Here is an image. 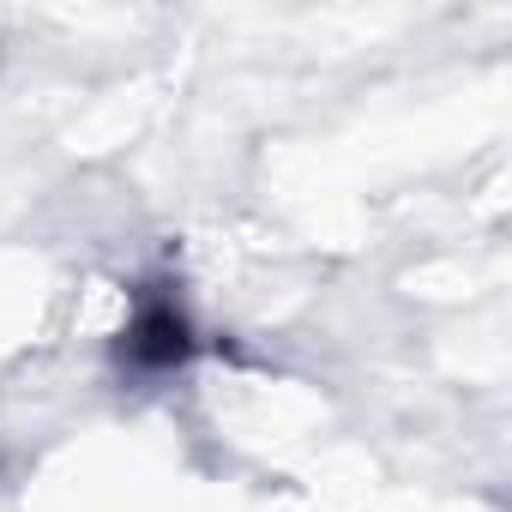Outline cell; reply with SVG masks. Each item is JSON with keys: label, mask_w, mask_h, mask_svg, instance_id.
Here are the masks:
<instances>
[{"label": "cell", "mask_w": 512, "mask_h": 512, "mask_svg": "<svg viewBox=\"0 0 512 512\" xmlns=\"http://www.w3.org/2000/svg\"><path fill=\"white\" fill-rule=\"evenodd\" d=\"M121 356L133 368H151V374L193 356V326H187V314H181V302L169 290H145L133 302V320L121 332Z\"/></svg>", "instance_id": "cell-1"}]
</instances>
